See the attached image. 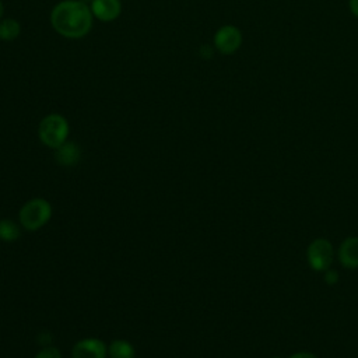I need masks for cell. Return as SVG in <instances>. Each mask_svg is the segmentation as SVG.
<instances>
[{
	"label": "cell",
	"instance_id": "1",
	"mask_svg": "<svg viewBox=\"0 0 358 358\" xmlns=\"http://www.w3.org/2000/svg\"><path fill=\"white\" fill-rule=\"evenodd\" d=\"M94 15L81 0H62L50 11V25L63 38L81 39L90 34Z\"/></svg>",
	"mask_w": 358,
	"mask_h": 358
},
{
	"label": "cell",
	"instance_id": "2",
	"mask_svg": "<svg viewBox=\"0 0 358 358\" xmlns=\"http://www.w3.org/2000/svg\"><path fill=\"white\" fill-rule=\"evenodd\" d=\"M70 126L67 119L60 113H49L39 122L38 137L49 148L56 150L67 141Z\"/></svg>",
	"mask_w": 358,
	"mask_h": 358
},
{
	"label": "cell",
	"instance_id": "3",
	"mask_svg": "<svg viewBox=\"0 0 358 358\" xmlns=\"http://www.w3.org/2000/svg\"><path fill=\"white\" fill-rule=\"evenodd\" d=\"M52 217V206L46 199L36 197L28 200L20 210V224L27 231L42 228Z\"/></svg>",
	"mask_w": 358,
	"mask_h": 358
},
{
	"label": "cell",
	"instance_id": "4",
	"mask_svg": "<svg viewBox=\"0 0 358 358\" xmlns=\"http://www.w3.org/2000/svg\"><path fill=\"white\" fill-rule=\"evenodd\" d=\"M308 264L315 271H324L330 268L334 259V249L329 239L316 238L306 249Z\"/></svg>",
	"mask_w": 358,
	"mask_h": 358
},
{
	"label": "cell",
	"instance_id": "5",
	"mask_svg": "<svg viewBox=\"0 0 358 358\" xmlns=\"http://www.w3.org/2000/svg\"><path fill=\"white\" fill-rule=\"evenodd\" d=\"M242 32L238 27L227 24L220 27L213 38V46L214 49L224 55V56H229L234 55L242 45Z\"/></svg>",
	"mask_w": 358,
	"mask_h": 358
},
{
	"label": "cell",
	"instance_id": "6",
	"mask_svg": "<svg viewBox=\"0 0 358 358\" xmlns=\"http://www.w3.org/2000/svg\"><path fill=\"white\" fill-rule=\"evenodd\" d=\"M108 348L105 343L95 337L77 341L71 350V358H105Z\"/></svg>",
	"mask_w": 358,
	"mask_h": 358
},
{
	"label": "cell",
	"instance_id": "7",
	"mask_svg": "<svg viewBox=\"0 0 358 358\" xmlns=\"http://www.w3.org/2000/svg\"><path fill=\"white\" fill-rule=\"evenodd\" d=\"M91 13L95 20L102 22H112L122 14L120 0H91Z\"/></svg>",
	"mask_w": 358,
	"mask_h": 358
},
{
	"label": "cell",
	"instance_id": "8",
	"mask_svg": "<svg viewBox=\"0 0 358 358\" xmlns=\"http://www.w3.org/2000/svg\"><path fill=\"white\" fill-rule=\"evenodd\" d=\"M337 256L343 267L350 270L358 268V236L345 238L338 246Z\"/></svg>",
	"mask_w": 358,
	"mask_h": 358
},
{
	"label": "cell",
	"instance_id": "9",
	"mask_svg": "<svg viewBox=\"0 0 358 358\" xmlns=\"http://www.w3.org/2000/svg\"><path fill=\"white\" fill-rule=\"evenodd\" d=\"M55 158L59 165L62 166H76L80 162L81 158V150L77 143L74 141H66L60 147L55 150Z\"/></svg>",
	"mask_w": 358,
	"mask_h": 358
},
{
	"label": "cell",
	"instance_id": "10",
	"mask_svg": "<svg viewBox=\"0 0 358 358\" xmlns=\"http://www.w3.org/2000/svg\"><path fill=\"white\" fill-rule=\"evenodd\" d=\"M21 34V24L15 18H1L0 21V41L11 42Z\"/></svg>",
	"mask_w": 358,
	"mask_h": 358
},
{
	"label": "cell",
	"instance_id": "11",
	"mask_svg": "<svg viewBox=\"0 0 358 358\" xmlns=\"http://www.w3.org/2000/svg\"><path fill=\"white\" fill-rule=\"evenodd\" d=\"M134 347L127 340H113L108 347L109 358H134Z\"/></svg>",
	"mask_w": 358,
	"mask_h": 358
},
{
	"label": "cell",
	"instance_id": "12",
	"mask_svg": "<svg viewBox=\"0 0 358 358\" xmlns=\"http://www.w3.org/2000/svg\"><path fill=\"white\" fill-rule=\"evenodd\" d=\"M21 235L20 227L8 218L0 220V239L4 242H14Z\"/></svg>",
	"mask_w": 358,
	"mask_h": 358
},
{
	"label": "cell",
	"instance_id": "13",
	"mask_svg": "<svg viewBox=\"0 0 358 358\" xmlns=\"http://www.w3.org/2000/svg\"><path fill=\"white\" fill-rule=\"evenodd\" d=\"M35 358H62V354L59 348L53 345H46L35 355Z\"/></svg>",
	"mask_w": 358,
	"mask_h": 358
},
{
	"label": "cell",
	"instance_id": "14",
	"mask_svg": "<svg viewBox=\"0 0 358 358\" xmlns=\"http://www.w3.org/2000/svg\"><path fill=\"white\" fill-rule=\"evenodd\" d=\"M324 275H323V280L327 285H334L337 281H338V273L336 270H331V268H327L323 271Z\"/></svg>",
	"mask_w": 358,
	"mask_h": 358
},
{
	"label": "cell",
	"instance_id": "15",
	"mask_svg": "<svg viewBox=\"0 0 358 358\" xmlns=\"http://www.w3.org/2000/svg\"><path fill=\"white\" fill-rule=\"evenodd\" d=\"M214 55V46L211 48L210 45H201L200 48V56L204 59H210Z\"/></svg>",
	"mask_w": 358,
	"mask_h": 358
},
{
	"label": "cell",
	"instance_id": "16",
	"mask_svg": "<svg viewBox=\"0 0 358 358\" xmlns=\"http://www.w3.org/2000/svg\"><path fill=\"white\" fill-rule=\"evenodd\" d=\"M289 358H317V357L308 351H298V352H294Z\"/></svg>",
	"mask_w": 358,
	"mask_h": 358
},
{
	"label": "cell",
	"instance_id": "17",
	"mask_svg": "<svg viewBox=\"0 0 358 358\" xmlns=\"http://www.w3.org/2000/svg\"><path fill=\"white\" fill-rule=\"evenodd\" d=\"M348 7H350V11L352 13V15H355L358 18V0H348Z\"/></svg>",
	"mask_w": 358,
	"mask_h": 358
},
{
	"label": "cell",
	"instance_id": "18",
	"mask_svg": "<svg viewBox=\"0 0 358 358\" xmlns=\"http://www.w3.org/2000/svg\"><path fill=\"white\" fill-rule=\"evenodd\" d=\"M3 14H4V4H3V1L0 0V21H1V18H4Z\"/></svg>",
	"mask_w": 358,
	"mask_h": 358
},
{
	"label": "cell",
	"instance_id": "19",
	"mask_svg": "<svg viewBox=\"0 0 358 358\" xmlns=\"http://www.w3.org/2000/svg\"><path fill=\"white\" fill-rule=\"evenodd\" d=\"M81 1H84V3H87V4H90V3H91V0H81Z\"/></svg>",
	"mask_w": 358,
	"mask_h": 358
},
{
	"label": "cell",
	"instance_id": "20",
	"mask_svg": "<svg viewBox=\"0 0 358 358\" xmlns=\"http://www.w3.org/2000/svg\"><path fill=\"white\" fill-rule=\"evenodd\" d=\"M271 358H281V357H271Z\"/></svg>",
	"mask_w": 358,
	"mask_h": 358
}]
</instances>
